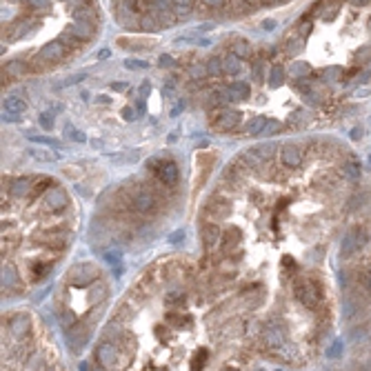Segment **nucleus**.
<instances>
[{"instance_id": "obj_28", "label": "nucleus", "mask_w": 371, "mask_h": 371, "mask_svg": "<svg viewBox=\"0 0 371 371\" xmlns=\"http://www.w3.org/2000/svg\"><path fill=\"white\" fill-rule=\"evenodd\" d=\"M189 76H191L193 80H202L205 76H209V72H207L205 65H191V67H189Z\"/></svg>"}, {"instance_id": "obj_1", "label": "nucleus", "mask_w": 371, "mask_h": 371, "mask_svg": "<svg viewBox=\"0 0 371 371\" xmlns=\"http://www.w3.org/2000/svg\"><path fill=\"white\" fill-rule=\"evenodd\" d=\"M294 294H296V298L309 309L316 307L318 300H320V294H318L316 285H313L309 278H298V280L294 282Z\"/></svg>"}, {"instance_id": "obj_47", "label": "nucleus", "mask_w": 371, "mask_h": 371, "mask_svg": "<svg viewBox=\"0 0 371 371\" xmlns=\"http://www.w3.org/2000/svg\"><path fill=\"white\" fill-rule=\"evenodd\" d=\"M29 138L32 140H36V143H42V145H51V147H54V140H49V138H38V136H29Z\"/></svg>"}, {"instance_id": "obj_31", "label": "nucleus", "mask_w": 371, "mask_h": 371, "mask_svg": "<svg viewBox=\"0 0 371 371\" xmlns=\"http://www.w3.org/2000/svg\"><path fill=\"white\" fill-rule=\"evenodd\" d=\"M74 322H76V313L69 311V309H65V311L60 313V325H63V329H69Z\"/></svg>"}, {"instance_id": "obj_34", "label": "nucleus", "mask_w": 371, "mask_h": 371, "mask_svg": "<svg viewBox=\"0 0 371 371\" xmlns=\"http://www.w3.org/2000/svg\"><path fill=\"white\" fill-rule=\"evenodd\" d=\"M25 5H29L32 9H49L51 0H23Z\"/></svg>"}, {"instance_id": "obj_35", "label": "nucleus", "mask_w": 371, "mask_h": 371, "mask_svg": "<svg viewBox=\"0 0 371 371\" xmlns=\"http://www.w3.org/2000/svg\"><path fill=\"white\" fill-rule=\"evenodd\" d=\"M140 27L147 29V32H153V29L158 27V23L153 16H143V18H140Z\"/></svg>"}, {"instance_id": "obj_52", "label": "nucleus", "mask_w": 371, "mask_h": 371, "mask_svg": "<svg viewBox=\"0 0 371 371\" xmlns=\"http://www.w3.org/2000/svg\"><path fill=\"white\" fill-rule=\"evenodd\" d=\"M262 27H264V29H273V27H276V20H264Z\"/></svg>"}, {"instance_id": "obj_29", "label": "nucleus", "mask_w": 371, "mask_h": 371, "mask_svg": "<svg viewBox=\"0 0 371 371\" xmlns=\"http://www.w3.org/2000/svg\"><path fill=\"white\" fill-rule=\"evenodd\" d=\"M27 72V67H25V63H18V60H14V63H9L7 65V74H9V76H23V74Z\"/></svg>"}, {"instance_id": "obj_41", "label": "nucleus", "mask_w": 371, "mask_h": 371, "mask_svg": "<svg viewBox=\"0 0 371 371\" xmlns=\"http://www.w3.org/2000/svg\"><path fill=\"white\" fill-rule=\"evenodd\" d=\"M105 260H107L109 264H118L120 262V254H118V251H107V254H105Z\"/></svg>"}, {"instance_id": "obj_12", "label": "nucleus", "mask_w": 371, "mask_h": 371, "mask_svg": "<svg viewBox=\"0 0 371 371\" xmlns=\"http://www.w3.org/2000/svg\"><path fill=\"white\" fill-rule=\"evenodd\" d=\"M202 240H205L207 249H214L220 242V227L218 224H205L202 227Z\"/></svg>"}, {"instance_id": "obj_53", "label": "nucleus", "mask_w": 371, "mask_h": 371, "mask_svg": "<svg viewBox=\"0 0 371 371\" xmlns=\"http://www.w3.org/2000/svg\"><path fill=\"white\" fill-rule=\"evenodd\" d=\"M183 107H185V105H183V103H180V105H178V107H176V109H174V111H171V116H178V113H180V111H183Z\"/></svg>"}, {"instance_id": "obj_23", "label": "nucleus", "mask_w": 371, "mask_h": 371, "mask_svg": "<svg viewBox=\"0 0 371 371\" xmlns=\"http://www.w3.org/2000/svg\"><path fill=\"white\" fill-rule=\"evenodd\" d=\"M16 278H18V273H16L14 264H5V267H2V285H5V287H14L16 285Z\"/></svg>"}, {"instance_id": "obj_48", "label": "nucleus", "mask_w": 371, "mask_h": 371, "mask_svg": "<svg viewBox=\"0 0 371 371\" xmlns=\"http://www.w3.org/2000/svg\"><path fill=\"white\" fill-rule=\"evenodd\" d=\"M183 238H185V231H176L174 236L169 238V242H174V245H176V242H178V240H183Z\"/></svg>"}, {"instance_id": "obj_56", "label": "nucleus", "mask_w": 371, "mask_h": 371, "mask_svg": "<svg viewBox=\"0 0 371 371\" xmlns=\"http://www.w3.org/2000/svg\"><path fill=\"white\" fill-rule=\"evenodd\" d=\"M125 2L131 7V9H134V7H136V0H125Z\"/></svg>"}, {"instance_id": "obj_38", "label": "nucleus", "mask_w": 371, "mask_h": 371, "mask_svg": "<svg viewBox=\"0 0 371 371\" xmlns=\"http://www.w3.org/2000/svg\"><path fill=\"white\" fill-rule=\"evenodd\" d=\"M125 65H127V69H147V63L138 60V58H129Z\"/></svg>"}, {"instance_id": "obj_2", "label": "nucleus", "mask_w": 371, "mask_h": 371, "mask_svg": "<svg viewBox=\"0 0 371 371\" xmlns=\"http://www.w3.org/2000/svg\"><path fill=\"white\" fill-rule=\"evenodd\" d=\"M94 278H96V267H94V264H76V267H72L67 271L69 285H76V287L89 285Z\"/></svg>"}, {"instance_id": "obj_57", "label": "nucleus", "mask_w": 371, "mask_h": 371, "mask_svg": "<svg viewBox=\"0 0 371 371\" xmlns=\"http://www.w3.org/2000/svg\"><path fill=\"white\" fill-rule=\"evenodd\" d=\"M365 282H367V289L371 291V276H367V280H365Z\"/></svg>"}, {"instance_id": "obj_4", "label": "nucleus", "mask_w": 371, "mask_h": 371, "mask_svg": "<svg viewBox=\"0 0 371 371\" xmlns=\"http://www.w3.org/2000/svg\"><path fill=\"white\" fill-rule=\"evenodd\" d=\"M65 51H67V47L63 45V42H49V45H45L40 49V54L36 56V63H58V60H63Z\"/></svg>"}, {"instance_id": "obj_45", "label": "nucleus", "mask_w": 371, "mask_h": 371, "mask_svg": "<svg viewBox=\"0 0 371 371\" xmlns=\"http://www.w3.org/2000/svg\"><path fill=\"white\" fill-rule=\"evenodd\" d=\"M207 7H214V9H218V7H223V2L224 0H202Z\"/></svg>"}, {"instance_id": "obj_43", "label": "nucleus", "mask_w": 371, "mask_h": 371, "mask_svg": "<svg viewBox=\"0 0 371 371\" xmlns=\"http://www.w3.org/2000/svg\"><path fill=\"white\" fill-rule=\"evenodd\" d=\"M122 118H125V120H136V111L131 107H125L122 109Z\"/></svg>"}, {"instance_id": "obj_3", "label": "nucleus", "mask_w": 371, "mask_h": 371, "mask_svg": "<svg viewBox=\"0 0 371 371\" xmlns=\"http://www.w3.org/2000/svg\"><path fill=\"white\" fill-rule=\"evenodd\" d=\"M47 211H58V209H65L69 205V196L63 187H49L45 193V200H42Z\"/></svg>"}, {"instance_id": "obj_46", "label": "nucleus", "mask_w": 371, "mask_h": 371, "mask_svg": "<svg viewBox=\"0 0 371 371\" xmlns=\"http://www.w3.org/2000/svg\"><path fill=\"white\" fill-rule=\"evenodd\" d=\"M309 29H311V23H309V20H307V23H302V25H300V38H302V36H307V34H309Z\"/></svg>"}, {"instance_id": "obj_26", "label": "nucleus", "mask_w": 371, "mask_h": 371, "mask_svg": "<svg viewBox=\"0 0 371 371\" xmlns=\"http://www.w3.org/2000/svg\"><path fill=\"white\" fill-rule=\"evenodd\" d=\"M245 160L249 162V167H260V165H262L264 158L260 156L258 149H249V151H245Z\"/></svg>"}, {"instance_id": "obj_33", "label": "nucleus", "mask_w": 371, "mask_h": 371, "mask_svg": "<svg viewBox=\"0 0 371 371\" xmlns=\"http://www.w3.org/2000/svg\"><path fill=\"white\" fill-rule=\"evenodd\" d=\"M282 78H285V72H282V67H271V72H269V82L271 85H280Z\"/></svg>"}, {"instance_id": "obj_54", "label": "nucleus", "mask_w": 371, "mask_h": 371, "mask_svg": "<svg viewBox=\"0 0 371 371\" xmlns=\"http://www.w3.org/2000/svg\"><path fill=\"white\" fill-rule=\"evenodd\" d=\"M351 2H353V5H356V7H362V5H367L369 0H351Z\"/></svg>"}, {"instance_id": "obj_50", "label": "nucleus", "mask_w": 371, "mask_h": 371, "mask_svg": "<svg viewBox=\"0 0 371 371\" xmlns=\"http://www.w3.org/2000/svg\"><path fill=\"white\" fill-rule=\"evenodd\" d=\"M111 89H116V91H125V89H127V85H122V82H113Z\"/></svg>"}, {"instance_id": "obj_55", "label": "nucleus", "mask_w": 371, "mask_h": 371, "mask_svg": "<svg viewBox=\"0 0 371 371\" xmlns=\"http://www.w3.org/2000/svg\"><path fill=\"white\" fill-rule=\"evenodd\" d=\"M351 138H353V140H358V138H360V131L353 129V131H351Z\"/></svg>"}, {"instance_id": "obj_44", "label": "nucleus", "mask_w": 371, "mask_h": 371, "mask_svg": "<svg viewBox=\"0 0 371 371\" xmlns=\"http://www.w3.org/2000/svg\"><path fill=\"white\" fill-rule=\"evenodd\" d=\"M158 63H160V67H174V58L171 56H160Z\"/></svg>"}, {"instance_id": "obj_9", "label": "nucleus", "mask_w": 371, "mask_h": 371, "mask_svg": "<svg viewBox=\"0 0 371 371\" xmlns=\"http://www.w3.org/2000/svg\"><path fill=\"white\" fill-rule=\"evenodd\" d=\"M238 122H240V113L238 111H223L220 113V118L216 120V129L220 131H231L238 127Z\"/></svg>"}, {"instance_id": "obj_27", "label": "nucleus", "mask_w": 371, "mask_h": 371, "mask_svg": "<svg viewBox=\"0 0 371 371\" xmlns=\"http://www.w3.org/2000/svg\"><path fill=\"white\" fill-rule=\"evenodd\" d=\"M233 54H236L238 58H251V49L245 40H238L236 45H233Z\"/></svg>"}, {"instance_id": "obj_40", "label": "nucleus", "mask_w": 371, "mask_h": 371, "mask_svg": "<svg viewBox=\"0 0 371 371\" xmlns=\"http://www.w3.org/2000/svg\"><path fill=\"white\" fill-rule=\"evenodd\" d=\"M371 58V47H365V49H362V51H358V54H356V63H367V60H369Z\"/></svg>"}, {"instance_id": "obj_16", "label": "nucleus", "mask_w": 371, "mask_h": 371, "mask_svg": "<svg viewBox=\"0 0 371 371\" xmlns=\"http://www.w3.org/2000/svg\"><path fill=\"white\" fill-rule=\"evenodd\" d=\"M29 187H32V183H29L27 178L14 180V183H11V196H16V198L27 196V193H29Z\"/></svg>"}, {"instance_id": "obj_13", "label": "nucleus", "mask_w": 371, "mask_h": 371, "mask_svg": "<svg viewBox=\"0 0 371 371\" xmlns=\"http://www.w3.org/2000/svg\"><path fill=\"white\" fill-rule=\"evenodd\" d=\"M178 167L174 165V162H167V165H162L160 169H158V178L162 180L165 185H176L178 183Z\"/></svg>"}, {"instance_id": "obj_5", "label": "nucleus", "mask_w": 371, "mask_h": 371, "mask_svg": "<svg viewBox=\"0 0 371 371\" xmlns=\"http://www.w3.org/2000/svg\"><path fill=\"white\" fill-rule=\"evenodd\" d=\"M69 34L76 36L78 40H91L94 34H96V29H94V23H91V20H80V18H78L76 23L69 27Z\"/></svg>"}, {"instance_id": "obj_17", "label": "nucleus", "mask_w": 371, "mask_h": 371, "mask_svg": "<svg viewBox=\"0 0 371 371\" xmlns=\"http://www.w3.org/2000/svg\"><path fill=\"white\" fill-rule=\"evenodd\" d=\"M105 298H107V285H105V282H96L94 289L89 291V302L98 304V302H103Z\"/></svg>"}, {"instance_id": "obj_15", "label": "nucleus", "mask_w": 371, "mask_h": 371, "mask_svg": "<svg viewBox=\"0 0 371 371\" xmlns=\"http://www.w3.org/2000/svg\"><path fill=\"white\" fill-rule=\"evenodd\" d=\"M342 174L347 176L349 180H356L358 176H360V162H358L356 158H347V160L342 162Z\"/></svg>"}, {"instance_id": "obj_39", "label": "nucleus", "mask_w": 371, "mask_h": 371, "mask_svg": "<svg viewBox=\"0 0 371 371\" xmlns=\"http://www.w3.org/2000/svg\"><path fill=\"white\" fill-rule=\"evenodd\" d=\"M67 134H69V138H72V140H78V143H87L85 134H82V131H74V127H72V125L67 127Z\"/></svg>"}, {"instance_id": "obj_20", "label": "nucleus", "mask_w": 371, "mask_h": 371, "mask_svg": "<svg viewBox=\"0 0 371 371\" xmlns=\"http://www.w3.org/2000/svg\"><path fill=\"white\" fill-rule=\"evenodd\" d=\"M264 125H267V118L264 116H258L254 118V120H249V125H247V134L249 136H260L264 129Z\"/></svg>"}, {"instance_id": "obj_32", "label": "nucleus", "mask_w": 371, "mask_h": 371, "mask_svg": "<svg viewBox=\"0 0 371 371\" xmlns=\"http://www.w3.org/2000/svg\"><path fill=\"white\" fill-rule=\"evenodd\" d=\"M38 122H40V127H42V129H47V131L54 129V116H51L49 111H42L40 116H38Z\"/></svg>"}, {"instance_id": "obj_19", "label": "nucleus", "mask_w": 371, "mask_h": 371, "mask_svg": "<svg viewBox=\"0 0 371 371\" xmlns=\"http://www.w3.org/2000/svg\"><path fill=\"white\" fill-rule=\"evenodd\" d=\"M353 238H356V231H353V233H347V236H344V240H342V249H340L342 258H349V256L353 254V249H356V247H360L356 240H353Z\"/></svg>"}, {"instance_id": "obj_36", "label": "nucleus", "mask_w": 371, "mask_h": 371, "mask_svg": "<svg viewBox=\"0 0 371 371\" xmlns=\"http://www.w3.org/2000/svg\"><path fill=\"white\" fill-rule=\"evenodd\" d=\"M260 151V156L267 160V158H271V153H273V149H276V145L273 143H269V145H260V147H256Z\"/></svg>"}, {"instance_id": "obj_24", "label": "nucleus", "mask_w": 371, "mask_h": 371, "mask_svg": "<svg viewBox=\"0 0 371 371\" xmlns=\"http://www.w3.org/2000/svg\"><path fill=\"white\" fill-rule=\"evenodd\" d=\"M309 74V65H304V63H294V65H289V76L291 78H304Z\"/></svg>"}, {"instance_id": "obj_6", "label": "nucleus", "mask_w": 371, "mask_h": 371, "mask_svg": "<svg viewBox=\"0 0 371 371\" xmlns=\"http://www.w3.org/2000/svg\"><path fill=\"white\" fill-rule=\"evenodd\" d=\"M280 158L289 169H296V167H300V162H302V151H300L296 145H285V147L280 149Z\"/></svg>"}, {"instance_id": "obj_8", "label": "nucleus", "mask_w": 371, "mask_h": 371, "mask_svg": "<svg viewBox=\"0 0 371 371\" xmlns=\"http://www.w3.org/2000/svg\"><path fill=\"white\" fill-rule=\"evenodd\" d=\"M134 207L140 211V214H147V211H151L153 207H156V200H153L151 191H147V189H140V191L136 193V198H134Z\"/></svg>"}, {"instance_id": "obj_7", "label": "nucleus", "mask_w": 371, "mask_h": 371, "mask_svg": "<svg viewBox=\"0 0 371 371\" xmlns=\"http://www.w3.org/2000/svg\"><path fill=\"white\" fill-rule=\"evenodd\" d=\"M96 358H98V362H100V367H111V365H116V360H118V353H116V347L113 344H109V342H105V344H100V349H98V353H96Z\"/></svg>"}, {"instance_id": "obj_42", "label": "nucleus", "mask_w": 371, "mask_h": 371, "mask_svg": "<svg viewBox=\"0 0 371 371\" xmlns=\"http://www.w3.org/2000/svg\"><path fill=\"white\" fill-rule=\"evenodd\" d=\"M149 94H151V85H149V82H143V87H140V100H145Z\"/></svg>"}, {"instance_id": "obj_25", "label": "nucleus", "mask_w": 371, "mask_h": 371, "mask_svg": "<svg viewBox=\"0 0 371 371\" xmlns=\"http://www.w3.org/2000/svg\"><path fill=\"white\" fill-rule=\"evenodd\" d=\"M207 72H209V76H220V74L224 72V65L220 58H209V63H207Z\"/></svg>"}, {"instance_id": "obj_18", "label": "nucleus", "mask_w": 371, "mask_h": 371, "mask_svg": "<svg viewBox=\"0 0 371 371\" xmlns=\"http://www.w3.org/2000/svg\"><path fill=\"white\" fill-rule=\"evenodd\" d=\"M264 340H267V344L271 349H278L282 344V331L273 329V327H269L267 331H264Z\"/></svg>"}, {"instance_id": "obj_21", "label": "nucleus", "mask_w": 371, "mask_h": 371, "mask_svg": "<svg viewBox=\"0 0 371 371\" xmlns=\"http://www.w3.org/2000/svg\"><path fill=\"white\" fill-rule=\"evenodd\" d=\"M29 153H32L36 160H42V162H54V160H60V153L56 156V153L47 151V149H29Z\"/></svg>"}, {"instance_id": "obj_51", "label": "nucleus", "mask_w": 371, "mask_h": 371, "mask_svg": "<svg viewBox=\"0 0 371 371\" xmlns=\"http://www.w3.org/2000/svg\"><path fill=\"white\" fill-rule=\"evenodd\" d=\"M338 349H340V342H335V344H334V347H331L329 356H331V358H335V356H338Z\"/></svg>"}, {"instance_id": "obj_30", "label": "nucleus", "mask_w": 371, "mask_h": 371, "mask_svg": "<svg viewBox=\"0 0 371 371\" xmlns=\"http://www.w3.org/2000/svg\"><path fill=\"white\" fill-rule=\"evenodd\" d=\"M191 2L193 0H171V7H174L176 14H187L191 9Z\"/></svg>"}, {"instance_id": "obj_22", "label": "nucleus", "mask_w": 371, "mask_h": 371, "mask_svg": "<svg viewBox=\"0 0 371 371\" xmlns=\"http://www.w3.org/2000/svg\"><path fill=\"white\" fill-rule=\"evenodd\" d=\"M224 65V74H238L240 72V58H238L236 54H229L227 58L223 60Z\"/></svg>"}, {"instance_id": "obj_11", "label": "nucleus", "mask_w": 371, "mask_h": 371, "mask_svg": "<svg viewBox=\"0 0 371 371\" xmlns=\"http://www.w3.org/2000/svg\"><path fill=\"white\" fill-rule=\"evenodd\" d=\"M2 111H9L14 116H23L27 111V103L23 98H18V96H9V98L2 100Z\"/></svg>"}, {"instance_id": "obj_10", "label": "nucleus", "mask_w": 371, "mask_h": 371, "mask_svg": "<svg viewBox=\"0 0 371 371\" xmlns=\"http://www.w3.org/2000/svg\"><path fill=\"white\" fill-rule=\"evenodd\" d=\"M9 331L16 335V338H23V335L29 331V316L27 313H16L9 322Z\"/></svg>"}, {"instance_id": "obj_37", "label": "nucleus", "mask_w": 371, "mask_h": 371, "mask_svg": "<svg viewBox=\"0 0 371 371\" xmlns=\"http://www.w3.org/2000/svg\"><path fill=\"white\" fill-rule=\"evenodd\" d=\"M280 129H282V125H280V122L271 120V122H267V125H264V129H262V134H260V136H267V134H276V131H280Z\"/></svg>"}, {"instance_id": "obj_14", "label": "nucleus", "mask_w": 371, "mask_h": 371, "mask_svg": "<svg viewBox=\"0 0 371 371\" xmlns=\"http://www.w3.org/2000/svg\"><path fill=\"white\" fill-rule=\"evenodd\" d=\"M227 89H229L231 100H247L249 98V85H247V82H231Z\"/></svg>"}, {"instance_id": "obj_49", "label": "nucleus", "mask_w": 371, "mask_h": 371, "mask_svg": "<svg viewBox=\"0 0 371 371\" xmlns=\"http://www.w3.org/2000/svg\"><path fill=\"white\" fill-rule=\"evenodd\" d=\"M2 118H5L7 122H14V120H18V116H14V113H9V111H2Z\"/></svg>"}]
</instances>
